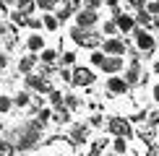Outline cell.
<instances>
[{
    "label": "cell",
    "mask_w": 159,
    "mask_h": 156,
    "mask_svg": "<svg viewBox=\"0 0 159 156\" xmlns=\"http://www.w3.org/2000/svg\"><path fill=\"white\" fill-rule=\"evenodd\" d=\"M104 5H107L110 11H117L120 8V0H104Z\"/></svg>",
    "instance_id": "40"
},
{
    "label": "cell",
    "mask_w": 159,
    "mask_h": 156,
    "mask_svg": "<svg viewBox=\"0 0 159 156\" xmlns=\"http://www.w3.org/2000/svg\"><path fill=\"white\" fill-rule=\"evenodd\" d=\"M97 83V73L91 68H86V65H73V81H70V86L76 89H91Z\"/></svg>",
    "instance_id": "5"
},
{
    "label": "cell",
    "mask_w": 159,
    "mask_h": 156,
    "mask_svg": "<svg viewBox=\"0 0 159 156\" xmlns=\"http://www.w3.org/2000/svg\"><path fill=\"white\" fill-rule=\"evenodd\" d=\"M31 91H26V89H21V91H16V96H13V107H18V109H29V104H31Z\"/></svg>",
    "instance_id": "17"
},
{
    "label": "cell",
    "mask_w": 159,
    "mask_h": 156,
    "mask_svg": "<svg viewBox=\"0 0 159 156\" xmlns=\"http://www.w3.org/2000/svg\"><path fill=\"white\" fill-rule=\"evenodd\" d=\"M107 130H110V135H123V138H133V122H130L128 117H120V115L107 117Z\"/></svg>",
    "instance_id": "4"
},
{
    "label": "cell",
    "mask_w": 159,
    "mask_h": 156,
    "mask_svg": "<svg viewBox=\"0 0 159 156\" xmlns=\"http://www.w3.org/2000/svg\"><path fill=\"white\" fill-rule=\"evenodd\" d=\"M151 73H154V76H159V57L154 60V68H151Z\"/></svg>",
    "instance_id": "41"
},
{
    "label": "cell",
    "mask_w": 159,
    "mask_h": 156,
    "mask_svg": "<svg viewBox=\"0 0 159 156\" xmlns=\"http://www.w3.org/2000/svg\"><path fill=\"white\" fill-rule=\"evenodd\" d=\"M102 156H123V154H117V151H107V154H102Z\"/></svg>",
    "instance_id": "42"
},
{
    "label": "cell",
    "mask_w": 159,
    "mask_h": 156,
    "mask_svg": "<svg viewBox=\"0 0 159 156\" xmlns=\"http://www.w3.org/2000/svg\"><path fill=\"white\" fill-rule=\"evenodd\" d=\"M42 122L37 120H26V122H21L16 130H13L11 135H5L11 143H13V148L16 151H31V148H37L39 143H42Z\"/></svg>",
    "instance_id": "1"
},
{
    "label": "cell",
    "mask_w": 159,
    "mask_h": 156,
    "mask_svg": "<svg viewBox=\"0 0 159 156\" xmlns=\"http://www.w3.org/2000/svg\"><path fill=\"white\" fill-rule=\"evenodd\" d=\"M3 3H5V5H16V0H3Z\"/></svg>",
    "instance_id": "43"
},
{
    "label": "cell",
    "mask_w": 159,
    "mask_h": 156,
    "mask_svg": "<svg viewBox=\"0 0 159 156\" xmlns=\"http://www.w3.org/2000/svg\"><path fill=\"white\" fill-rule=\"evenodd\" d=\"M130 138H123V135H112V151H117V154H123V156H128L130 154Z\"/></svg>",
    "instance_id": "19"
},
{
    "label": "cell",
    "mask_w": 159,
    "mask_h": 156,
    "mask_svg": "<svg viewBox=\"0 0 159 156\" xmlns=\"http://www.w3.org/2000/svg\"><path fill=\"white\" fill-rule=\"evenodd\" d=\"M60 65H65V68H73V65H78L76 50H63V52H60Z\"/></svg>",
    "instance_id": "23"
},
{
    "label": "cell",
    "mask_w": 159,
    "mask_h": 156,
    "mask_svg": "<svg viewBox=\"0 0 159 156\" xmlns=\"http://www.w3.org/2000/svg\"><path fill=\"white\" fill-rule=\"evenodd\" d=\"M8 63H11V60H8V55H5V52L0 50V76H3V70L8 68Z\"/></svg>",
    "instance_id": "38"
},
{
    "label": "cell",
    "mask_w": 159,
    "mask_h": 156,
    "mask_svg": "<svg viewBox=\"0 0 159 156\" xmlns=\"http://www.w3.org/2000/svg\"><path fill=\"white\" fill-rule=\"evenodd\" d=\"M151 21H154V16L146 11V8H141V11H136V24L141 26V29H151Z\"/></svg>",
    "instance_id": "22"
},
{
    "label": "cell",
    "mask_w": 159,
    "mask_h": 156,
    "mask_svg": "<svg viewBox=\"0 0 159 156\" xmlns=\"http://www.w3.org/2000/svg\"><path fill=\"white\" fill-rule=\"evenodd\" d=\"M16 154V148H13V143L5 138V135H0V156H13Z\"/></svg>",
    "instance_id": "29"
},
{
    "label": "cell",
    "mask_w": 159,
    "mask_h": 156,
    "mask_svg": "<svg viewBox=\"0 0 159 156\" xmlns=\"http://www.w3.org/2000/svg\"><path fill=\"white\" fill-rule=\"evenodd\" d=\"M151 99H154V104H159V81L151 86Z\"/></svg>",
    "instance_id": "39"
},
{
    "label": "cell",
    "mask_w": 159,
    "mask_h": 156,
    "mask_svg": "<svg viewBox=\"0 0 159 156\" xmlns=\"http://www.w3.org/2000/svg\"><path fill=\"white\" fill-rule=\"evenodd\" d=\"M52 13H55V16H57V21H60V24H65V21H70V18H73L76 16V13L73 11H68V8H65V5L60 3V5H57V8L55 11H52Z\"/></svg>",
    "instance_id": "25"
},
{
    "label": "cell",
    "mask_w": 159,
    "mask_h": 156,
    "mask_svg": "<svg viewBox=\"0 0 159 156\" xmlns=\"http://www.w3.org/2000/svg\"><path fill=\"white\" fill-rule=\"evenodd\" d=\"M146 122L149 125H154V128H159V104L154 109H146Z\"/></svg>",
    "instance_id": "33"
},
{
    "label": "cell",
    "mask_w": 159,
    "mask_h": 156,
    "mask_svg": "<svg viewBox=\"0 0 159 156\" xmlns=\"http://www.w3.org/2000/svg\"><path fill=\"white\" fill-rule=\"evenodd\" d=\"M104 60H107V55H104V52L99 50V47L89 52V63L94 65V68H102V63H104Z\"/></svg>",
    "instance_id": "26"
},
{
    "label": "cell",
    "mask_w": 159,
    "mask_h": 156,
    "mask_svg": "<svg viewBox=\"0 0 159 156\" xmlns=\"http://www.w3.org/2000/svg\"><path fill=\"white\" fill-rule=\"evenodd\" d=\"M102 34H104V37H120L115 18H107V21H102Z\"/></svg>",
    "instance_id": "24"
},
{
    "label": "cell",
    "mask_w": 159,
    "mask_h": 156,
    "mask_svg": "<svg viewBox=\"0 0 159 156\" xmlns=\"http://www.w3.org/2000/svg\"><path fill=\"white\" fill-rule=\"evenodd\" d=\"M73 24H76V26H81V29H97V26L102 24V21H99V11L81 8V11L73 16Z\"/></svg>",
    "instance_id": "11"
},
{
    "label": "cell",
    "mask_w": 159,
    "mask_h": 156,
    "mask_svg": "<svg viewBox=\"0 0 159 156\" xmlns=\"http://www.w3.org/2000/svg\"><path fill=\"white\" fill-rule=\"evenodd\" d=\"M39 63L42 65H60V52H57V47H44L39 52Z\"/></svg>",
    "instance_id": "16"
},
{
    "label": "cell",
    "mask_w": 159,
    "mask_h": 156,
    "mask_svg": "<svg viewBox=\"0 0 159 156\" xmlns=\"http://www.w3.org/2000/svg\"><path fill=\"white\" fill-rule=\"evenodd\" d=\"M99 50H102L104 55H120V57H125L128 44H125V37H104V42H102Z\"/></svg>",
    "instance_id": "10"
},
{
    "label": "cell",
    "mask_w": 159,
    "mask_h": 156,
    "mask_svg": "<svg viewBox=\"0 0 159 156\" xmlns=\"http://www.w3.org/2000/svg\"><path fill=\"white\" fill-rule=\"evenodd\" d=\"M13 112V96L0 94V115H11Z\"/></svg>",
    "instance_id": "27"
},
{
    "label": "cell",
    "mask_w": 159,
    "mask_h": 156,
    "mask_svg": "<svg viewBox=\"0 0 159 156\" xmlns=\"http://www.w3.org/2000/svg\"><path fill=\"white\" fill-rule=\"evenodd\" d=\"M26 29H31V31H39V29H42V16H34V13H31V16L26 18Z\"/></svg>",
    "instance_id": "32"
},
{
    "label": "cell",
    "mask_w": 159,
    "mask_h": 156,
    "mask_svg": "<svg viewBox=\"0 0 159 156\" xmlns=\"http://www.w3.org/2000/svg\"><path fill=\"white\" fill-rule=\"evenodd\" d=\"M146 3H149V0H125V5H128L130 11H141V8H146Z\"/></svg>",
    "instance_id": "35"
},
{
    "label": "cell",
    "mask_w": 159,
    "mask_h": 156,
    "mask_svg": "<svg viewBox=\"0 0 159 156\" xmlns=\"http://www.w3.org/2000/svg\"><path fill=\"white\" fill-rule=\"evenodd\" d=\"M133 42H136V47L141 50V52H154L157 50L154 34H151L149 29H141V26H136V29H133Z\"/></svg>",
    "instance_id": "6"
},
{
    "label": "cell",
    "mask_w": 159,
    "mask_h": 156,
    "mask_svg": "<svg viewBox=\"0 0 159 156\" xmlns=\"http://www.w3.org/2000/svg\"><path fill=\"white\" fill-rule=\"evenodd\" d=\"M86 122H89L91 128H102V125H104L107 120H104V115H102V112H91V117H89Z\"/></svg>",
    "instance_id": "34"
},
{
    "label": "cell",
    "mask_w": 159,
    "mask_h": 156,
    "mask_svg": "<svg viewBox=\"0 0 159 156\" xmlns=\"http://www.w3.org/2000/svg\"><path fill=\"white\" fill-rule=\"evenodd\" d=\"M37 65H39V55H37V52H26L21 60L16 63V70L21 76H29V73H34V70H37Z\"/></svg>",
    "instance_id": "13"
},
{
    "label": "cell",
    "mask_w": 159,
    "mask_h": 156,
    "mask_svg": "<svg viewBox=\"0 0 159 156\" xmlns=\"http://www.w3.org/2000/svg\"><path fill=\"white\" fill-rule=\"evenodd\" d=\"M102 73H107V76H117V73H123L125 70V57L120 55H107V60L102 63Z\"/></svg>",
    "instance_id": "12"
},
{
    "label": "cell",
    "mask_w": 159,
    "mask_h": 156,
    "mask_svg": "<svg viewBox=\"0 0 159 156\" xmlns=\"http://www.w3.org/2000/svg\"><path fill=\"white\" fill-rule=\"evenodd\" d=\"M91 138V125L89 122H70V128H68V135H65V141L70 143V146H86Z\"/></svg>",
    "instance_id": "2"
},
{
    "label": "cell",
    "mask_w": 159,
    "mask_h": 156,
    "mask_svg": "<svg viewBox=\"0 0 159 156\" xmlns=\"http://www.w3.org/2000/svg\"><path fill=\"white\" fill-rule=\"evenodd\" d=\"M104 89H107V94H110V96H128V94H130V86H128V81L123 78V73H117V76H107V81H104Z\"/></svg>",
    "instance_id": "7"
},
{
    "label": "cell",
    "mask_w": 159,
    "mask_h": 156,
    "mask_svg": "<svg viewBox=\"0 0 159 156\" xmlns=\"http://www.w3.org/2000/svg\"><path fill=\"white\" fill-rule=\"evenodd\" d=\"M44 47H47V39H44V34H39V31H31L29 37H26V52H42Z\"/></svg>",
    "instance_id": "14"
},
{
    "label": "cell",
    "mask_w": 159,
    "mask_h": 156,
    "mask_svg": "<svg viewBox=\"0 0 159 156\" xmlns=\"http://www.w3.org/2000/svg\"><path fill=\"white\" fill-rule=\"evenodd\" d=\"M47 102H50V107H52V109H55V107H63V102H65V91L55 86V89L47 94Z\"/></svg>",
    "instance_id": "20"
},
{
    "label": "cell",
    "mask_w": 159,
    "mask_h": 156,
    "mask_svg": "<svg viewBox=\"0 0 159 156\" xmlns=\"http://www.w3.org/2000/svg\"><path fill=\"white\" fill-rule=\"evenodd\" d=\"M24 86L26 91H31V94H50L52 89V78H44V76H39L37 70L34 73H29V76H24Z\"/></svg>",
    "instance_id": "3"
},
{
    "label": "cell",
    "mask_w": 159,
    "mask_h": 156,
    "mask_svg": "<svg viewBox=\"0 0 159 156\" xmlns=\"http://www.w3.org/2000/svg\"><path fill=\"white\" fill-rule=\"evenodd\" d=\"M104 5V0H84V8H89V11H99Z\"/></svg>",
    "instance_id": "36"
},
{
    "label": "cell",
    "mask_w": 159,
    "mask_h": 156,
    "mask_svg": "<svg viewBox=\"0 0 159 156\" xmlns=\"http://www.w3.org/2000/svg\"><path fill=\"white\" fill-rule=\"evenodd\" d=\"M146 11L151 13V16H159V0H149V3H146Z\"/></svg>",
    "instance_id": "37"
},
{
    "label": "cell",
    "mask_w": 159,
    "mask_h": 156,
    "mask_svg": "<svg viewBox=\"0 0 159 156\" xmlns=\"http://www.w3.org/2000/svg\"><path fill=\"white\" fill-rule=\"evenodd\" d=\"M52 122H55V125H70V122H73V112H70L68 107H55L52 109Z\"/></svg>",
    "instance_id": "15"
},
{
    "label": "cell",
    "mask_w": 159,
    "mask_h": 156,
    "mask_svg": "<svg viewBox=\"0 0 159 156\" xmlns=\"http://www.w3.org/2000/svg\"><path fill=\"white\" fill-rule=\"evenodd\" d=\"M37 120L42 122V125H47V122H52V107H42L37 112Z\"/></svg>",
    "instance_id": "31"
},
{
    "label": "cell",
    "mask_w": 159,
    "mask_h": 156,
    "mask_svg": "<svg viewBox=\"0 0 159 156\" xmlns=\"http://www.w3.org/2000/svg\"><path fill=\"white\" fill-rule=\"evenodd\" d=\"M37 3V11H42V13H52L57 8V0H34Z\"/></svg>",
    "instance_id": "30"
},
{
    "label": "cell",
    "mask_w": 159,
    "mask_h": 156,
    "mask_svg": "<svg viewBox=\"0 0 159 156\" xmlns=\"http://www.w3.org/2000/svg\"><path fill=\"white\" fill-rule=\"evenodd\" d=\"M63 104L70 109V112H78V109L84 107V99H81L78 94H68V91H65V102H63Z\"/></svg>",
    "instance_id": "21"
},
{
    "label": "cell",
    "mask_w": 159,
    "mask_h": 156,
    "mask_svg": "<svg viewBox=\"0 0 159 156\" xmlns=\"http://www.w3.org/2000/svg\"><path fill=\"white\" fill-rule=\"evenodd\" d=\"M26 18H29V16H26L24 11H18V8L11 11V24L13 26H26Z\"/></svg>",
    "instance_id": "28"
},
{
    "label": "cell",
    "mask_w": 159,
    "mask_h": 156,
    "mask_svg": "<svg viewBox=\"0 0 159 156\" xmlns=\"http://www.w3.org/2000/svg\"><path fill=\"white\" fill-rule=\"evenodd\" d=\"M123 78L128 81V86H130V89H136V86H143V83H146V73H143L141 63H130V65H125V70H123Z\"/></svg>",
    "instance_id": "9"
},
{
    "label": "cell",
    "mask_w": 159,
    "mask_h": 156,
    "mask_svg": "<svg viewBox=\"0 0 159 156\" xmlns=\"http://www.w3.org/2000/svg\"><path fill=\"white\" fill-rule=\"evenodd\" d=\"M42 29L50 31V34H57V29H60V21H57L55 13H44L42 16Z\"/></svg>",
    "instance_id": "18"
},
{
    "label": "cell",
    "mask_w": 159,
    "mask_h": 156,
    "mask_svg": "<svg viewBox=\"0 0 159 156\" xmlns=\"http://www.w3.org/2000/svg\"><path fill=\"white\" fill-rule=\"evenodd\" d=\"M112 18H115V24H117V31H120V37H128V34H133V29H136V16H130V13H125V11H112Z\"/></svg>",
    "instance_id": "8"
}]
</instances>
